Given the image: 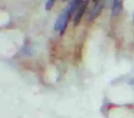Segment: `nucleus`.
<instances>
[{
  "label": "nucleus",
  "mask_w": 134,
  "mask_h": 118,
  "mask_svg": "<svg viewBox=\"0 0 134 118\" xmlns=\"http://www.w3.org/2000/svg\"><path fill=\"white\" fill-rule=\"evenodd\" d=\"M88 3H89V1H88V0H87V1H86L85 3H83L80 6L79 11H78L77 14H76V15H75V18H74V25L75 26H78L80 23L82 17L83 16V15H84V13L86 11V10H87V8Z\"/></svg>",
  "instance_id": "1"
},
{
  "label": "nucleus",
  "mask_w": 134,
  "mask_h": 118,
  "mask_svg": "<svg viewBox=\"0 0 134 118\" xmlns=\"http://www.w3.org/2000/svg\"><path fill=\"white\" fill-rule=\"evenodd\" d=\"M123 10V0H113L111 8V16L119 15Z\"/></svg>",
  "instance_id": "2"
},
{
  "label": "nucleus",
  "mask_w": 134,
  "mask_h": 118,
  "mask_svg": "<svg viewBox=\"0 0 134 118\" xmlns=\"http://www.w3.org/2000/svg\"><path fill=\"white\" fill-rule=\"evenodd\" d=\"M103 7V3H96L94 5V8L92 9V11L90 14V20H94V19L96 18L102 12V10Z\"/></svg>",
  "instance_id": "3"
},
{
  "label": "nucleus",
  "mask_w": 134,
  "mask_h": 118,
  "mask_svg": "<svg viewBox=\"0 0 134 118\" xmlns=\"http://www.w3.org/2000/svg\"><path fill=\"white\" fill-rule=\"evenodd\" d=\"M55 1L56 0H48L47 3H46V5H45V9L46 10H51L54 5Z\"/></svg>",
  "instance_id": "4"
},
{
  "label": "nucleus",
  "mask_w": 134,
  "mask_h": 118,
  "mask_svg": "<svg viewBox=\"0 0 134 118\" xmlns=\"http://www.w3.org/2000/svg\"><path fill=\"white\" fill-rule=\"evenodd\" d=\"M131 83H132V84H134V80H133V81H132V82H131Z\"/></svg>",
  "instance_id": "5"
},
{
  "label": "nucleus",
  "mask_w": 134,
  "mask_h": 118,
  "mask_svg": "<svg viewBox=\"0 0 134 118\" xmlns=\"http://www.w3.org/2000/svg\"><path fill=\"white\" fill-rule=\"evenodd\" d=\"M94 1H96V0H94Z\"/></svg>",
  "instance_id": "6"
},
{
  "label": "nucleus",
  "mask_w": 134,
  "mask_h": 118,
  "mask_svg": "<svg viewBox=\"0 0 134 118\" xmlns=\"http://www.w3.org/2000/svg\"><path fill=\"white\" fill-rule=\"evenodd\" d=\"M133 23H134V21H133Z\"/></svg>",
  "instance_id": "7"
},
{
  "label": "nucleus",
  "mask_w": 134,
  "mask_h": 118,
  "mask_svg": "<svg viewBox=\"0 0 134 118\" xmlns=\"http://www.w3.org/2000/svg\"><path fill=\"white\" fill-rule=\"evenodd\" d=\"M112 1H113V0H112Z\"/></svg>",
  "instance_id": "8"
}]
</instances>
